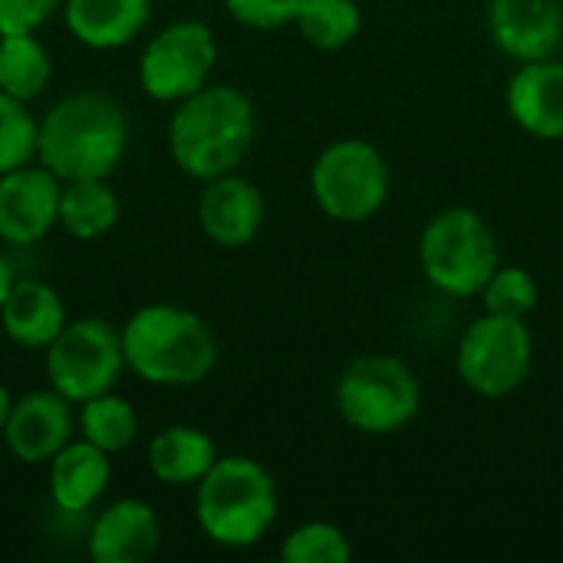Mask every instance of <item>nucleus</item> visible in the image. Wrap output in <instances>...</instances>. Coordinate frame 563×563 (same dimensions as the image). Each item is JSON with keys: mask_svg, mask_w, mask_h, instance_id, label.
I'll list each match as a JSON object with an SVG mask.
<instances>
[{"mask_svg": "<svg viewBox=\"0 0 563 563\" xmlns=\"http://www.w3.org/2000/svg\"><path fill=\"white\" fill-rule=\"evenodd\" d=\"M129 148L125 109L99 89L56 99L36 122V162L59 181L109 178Z\"/></svg>", "mask_w": 563, "mask_h": 563, "instance_id": "1", "label": "nucleus"}, {"mask_svg": "<svg viewBox=\"0 0 563 563\" xmlns=\"http://www.w3.org/2000/svg\"><path fill=\"white\" fill-rule=\"evenodd\" d=\"M257 132V112L238 86H201L175 102L168 119V155L198 181L238 172Z\"/></svg>", "mask_w": 563, "mask_h": 563, "instance_id": "2", "label": "nucleus"}, {"mask_svg": "<svg viewBox=\"0 0 563 563\" xmlns=\"http://www.w3.org/2000/svg\"><path fill=\"white\" fill-rule=\"evenodd\" d=\"M125 369L148 386L188 389L218 366L214 330L178 303H145L122 323Z\"/></svg>", "mask_w": 563, "mask_h": 563, "instance_id": "3", "label": "nucleus"}, {"mask_svg": "<svg viewBox=\"0 0 563 563\" xmlns=\"http://www.w3.org/2000/svg\"><path fill=\"white\" fill-rule=\"evenodd\" d=\"M277 511L280 495L274 475L247 455H218L195 485V521L211 544L228 551L264 541Z\"/></svg>", "mask_w": 563, "mask_h": 563, "instance_id": "4", "label": "nucleus"}, {"mask_svg": "<svg viewBox=\"0 0 563 563\" xmlns=\"http://www.w3.org/2000/svg\"><path fill=\"white\" fill-rule=\"evenodd\" d=\"M498 264V234L475 208H442L419 234V271L432 290L452 300L478 297Z\"/></svg>", "mask_w": 563, "mask_h": 563, "instance_id": "5", "label": "nucleus"}, {"mask_svg": "<svg viewBox=\"0 0 563 563\" xmlns=\"http://www.w3.org/2000/svg\"><path fill=\"white\" fill-rule=\"evenodd\" d=\"M333 402L353 432L383 439L416 422L422 409V383L402 356L366 353L340 373Z\"/></svg>", "mask_w": 563, "mask_h": 563, "instance_id": "6", "label": "nucleus"}, {"mask_svg": "<svg viewBox=\"0 0 563 563\" xmlns=\"http://www.w3.org/2000/svg\"><path fill=\"white\" fill-rule=\"evenodd\" d=\"M389 191V162L366 139H336L310 165V195L330 221L363 224L383 211Z\"/></svg>", "mask_w": 563, "mask_h": 563, "instance_id": "7", "label": "nucleus"}, {"mask_svg": "<svg viewBox=\"0 0 563 563\" xmlns=\"http://www.w3.org/2000/svg\"><path fill=\"white\" fill-rule=\"evenodd\" d=\"M455 373L482 399L515 396L534 373V333L528 320L482 313L455 346Z\"/></svg>", "mask_w": 563, "mask_h": 563, "instance_id": "8", "label": "nucleus"}, {"mask_svg": "<svg viewBox=\"0 0 563 563\" xmlns=\"http://www.w3.org/2000/svg\"><path fill=\"white\" fill-rule=\"evenodd\" d=\"M49 389L73 406L112 393L125 373L122 333L102 317L66 320L56 340L43 350Z\"/></svg>", "mask_w": 563, "mask_h": 563, "instance_id": "9", "label": "nucleus"}, {"mask_svg": "<svg viewBox=\"0 0 563 563\" xmlns=\"http://www.w3.org/2000/svg\"><path fill=\"white\" fill-rule=\"evenodd\" d=\"M218 63V40L205 20L165 23L139 56V86L155 102H181L211 82Z\"/></svg>", "mask_w": 563, "mask_h": 563, "instance_id": "10", "label": "nucleus"}, {"mask_svg": "<svg viewBox=\"0 0 563 563\" xmlns=\"http://www.w3.org/2000/svg\"><path fill=\"white\" fill-rule=\"evenodd\" d=\"M63 181L40 162L0 175V241L30 247L59 224Z\"/></svg>", "mask_w": 563, "mask_h": 563, "instance_id": "11", "label": "nucleus"}, {"mask_svg": "<svg viewBox=\"0 0 563 563\" xmlns=\"http://www.w3.org/2000/svg\"><path fill=\"white\" fill-rule=\"evenodd\" d=\"M492 46L511 63H538L563 46L561 0H485Z\"/></svg>", "mask_w": 563, "mask_h": 563, "instance_id": "12", "label": "nucleus"}, {"mask_svg": "<svg viewBox=\"0 0 563 563\" xmlns=\"http://www.w3.org/2000/svg\"><path fill=\"white\" fill-rule=\"evenodd\" d=\"M76 432L73 402L56 389H36L13 399L10 419L3 426L7 452L20 465H46Z\"/></svg>", "mask_w": 563, "mask_h": 563, "instance_id": "13", "label": "nucleus"}, {"mask_svg": "<svg viewBox=\"0 0 563 563\" xmlns=\"http://www.w3.org/2000/svg\"><path fill=\"white\" fill-rule=\"evenodd\" d=\"M267 218V205L261 188L238 175L228 172L221 178L205 181V191L198 198V224L208 241H214L224 251H241L247 247Z\"/></svg>", "mask_w": 563, "mask_h": 563, "instance_id": "14", "label": "nucleus"}, {"mask_svg": "<svg viewBox=\"0 0 563 563\" xmlns=\"http://www.w3.org/2000/svg\"><path fill=\"white\" fill-rule=\"evenodd\" d=\"M508 119L538 142H563V63H518L505 86Z\"/></svg>", "mask_w": 563, "mask_h": 563, "instance_id": "15", "label": "nucleus"}, {"mask_svg": "<svg viewBox=\"0 0 563 563\" xmlns=\"http://www.w3.org/2000/svg\"><path fill=\"white\" fill-rule=\"evenodd\" d=\"M162 544V521L142 498L106 505L86 534V551L96 563H145Z\"/></svg>", "mask_w": 563, "mask_h": 563, "instance_id": "16", "label": "nucleus"}, {"mask_svg": "<svg viewBox=\"0 0 563 563\" xmlns=\"http://www.w3.org/2000/svg\"><path fill=\"white\" fill-rule=\"evenodd\" d=\"M49 498L63 515H82L99 505L112 482L109 452L86 439H69L49 462Z\"/></svg>", "mask_w": 563, "mask_h": 563, "instance_id": "17", "label": "nucleus"}, {"mask_svg": "<svg viewBox=\"0 0 563 563\" xmlns=\"http://www.w3.org/2000/svg\"><path fill=\"white\" fill-rule=\"evenodd\" d=\"M66 303L59 290L36 277H16L3 307H0V330L10 343L23 350H46L56 333L66 327Z\"/></svg>", "mask_w": 563, "mask_h": 563, "instance_id": "18", "label": "nucleus"}, {"mask_svg": "<svg viewBox=\"0 0 563 563\" xmlns=\"http://www.w3.org/2000/svg\"><path fill=\"white\" fill-rule=\"evenodd\" d=\"M152 0H63L69 36L89 49H122L148 23Z\"/></svg>", "mask_w": 563, "mask_h": 563, "instance_id": "19", "label": "nucleus"}, {"mask_svg": "<svg viewBox=\"0 0 563 563\" xmlns=\"http://www.w3.org/2000/svg\"><path fill=\"white\" fill-rule=\"evenodd\" d=\"M218 445L195 426H168L148 442V472L168 488H195L214 465Z\"/></svg>", "mask_w": 563, "mask_h": 563, "instance_id": "20", "label": "nucleus"}, {"mask_svg": "<svg viewBox=\"0 0 563 563\" xmlns=\"http://www.w3.org/2000/svg\"><path fill=\"white\" fill-rule=\"evenodd\" d=\"M119 221V198L109 178L63 181L59 191V228L76 241H96Z\"/></svg>", "mask_w": 563, "mask_h": 563, "instance_id": "21", "label": "nucleus"}, {"mask_svg": "<svg viewBox=\"0 0 563 563\" xmlns=\"http://www.w3.org/2000/svg\"><path fill=\"white\" fill-rule=\"evenodd\" d=\"M53 79L49 49L36 40V33H7L0 36V92L33 102L46 92Z\"/></svg>", "mask_w": 563, "mask_h": 563, "instance_id": "22", "label": "nucleus"}, {"mask_svg": "<svg viewBox=\"0 0 563 563\" xmlns=\"http://www.w3.org/2000/svg\"><path fill=\"white\" fill-rule=\"evenodd\" d=\"M294 26L313 49L336 53L360 36L363 10L356 0H300Z\"/></svg>", "mask_w": 563, "mask_h": 563, "instance_id": "23", "label": "nucleus"}, {"mask_svg": "<svg viewBox=\"0 0 563 563\" xmlns=\"http://www.w3.org/2000/svg\"><path fill=\"white\" fill-rule=\"evenodd\" d=\"M76 429H79V439L92 442L96 449H102L109 455H119L135 442L139 416H135L132 402L115 396V389H112V393H102V396L79 402Z\"/></svg>", "mask_w": 563, "mask_h": 563, "instance_id": "24", "label": "nucleus"}, {"mask_svg": "<svg viewBox=\"0 0 563 563\" xmlns=\"http://www.w3.org/2000/svg\"><path fill=\"white\" fill-rule=\"evenodd\" d=\"M478 300H482V313L528 320L541 303V284L521 264H498L495 274L485 280Z\"/></svg>", "mask_w": 563, "mask_h": 563, "instance_id": "25", "label": "nucleus"}, {"mask_svg": "<svg viewBox=\"0 0 563 563\" xmlns=\"http://www.w3.org/2000/svg\"><path fill=\"white\" fill-rule=\"evenodd\" d=\"M350 558L353 541L333 521H303L280 544L284 563H346Z\"/></svg>", "mask_w": 563, "mask_h": 563, "instance_id": "26", "label": "nucleus"}, {"mask_svg": "<svg viewBox=\"0 0 563 563\" xmlns=\"http://www.w3.org/2000/svg\"><path fill=\"white\" fill-rule=\"evenodd\" d=\"M36 162V119L26 102L0 92V175Z\"/></svg>", "mask_w": 563, "mask_h": 563, "instance_id": "27", "label": "nucleus"}, {"mask_svg": "<svg viewBox=\"0 0 563 563\" xmlns=\"http://www.w3.org/2000/svg\"><path fill=\"white\" fill-rule=\"evenodd\" d=\"M228 16L247 30H277L294 23L300 0H221Z\"/></svg>", "mask_w": 563, "mask_h": 563, "instance_id": "28", "label": "nucleus"}, {"mask_svg": "<svg viewBox=\"0 0 563 563\" xmlns=\"http://www.w3.org/2000/svg\"><path fill=\"white\" fill-rule=\"evenodd\" d=\"M63 0H0V36L7 33H36Z\"/></svg>", "mask_w": 563, "mask_h": 563, "instance_id": "29", "label": "nucleus"}, {"mask_svg": "<svg viewBox=\"0 0 563 563\" xmlns=\"http://www.w3.org/2000/svg\"><path fill=\"white\" fill-rule=\"evenodd\" d=\"M13 280H16V274H13L10 261L0 254V307H3V300H7V294H10V287H13Z\"/></svg>", "mask_w": 563, "mask_h": 563, "instance_id": "30", "label": "nucleus"}, {"mask_svg": "<svg viewBox=\"0 0 563 563\" xmlns=\"http://www.w3.org/2000/svg\"><path fill=\"white\" fill-rule=\"evenodd\" d=\"M10 409H13V399H10L7 386H0V435H3V426L10 419Z\"/></svg>", "mask_w": 563, "mask_h": 563, "instance_id": "31", "label": "nucleus"}]
</instances>
